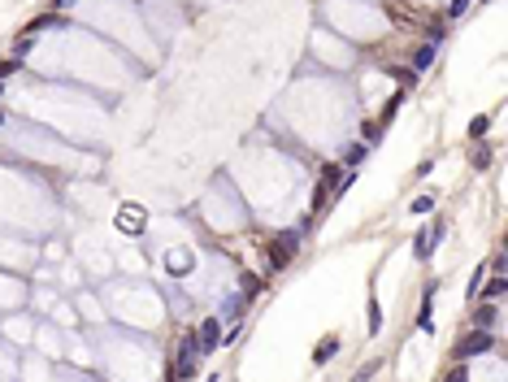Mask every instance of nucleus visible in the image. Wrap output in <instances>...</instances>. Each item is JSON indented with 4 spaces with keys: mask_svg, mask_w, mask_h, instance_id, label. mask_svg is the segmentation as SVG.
Wrapping results in <instances>:
<instances>
[{
    "mask_svg": "<svg viewBox=\"0 0 508 382\" xmlns=\"http://www.w3.org/2000/svg\"><path fill=\"white\" fill-rule=\"evenodd\" d=\"M300 239H304V230L296 226V230H283V235H274V243H270V270L278 274V270H287L291 265V257H296V248H300Z\"/></svg>",
    "mask_w": 508,
    "mask_h": 382,
    "instance_id": "1",
    "label": "nucleus"
},
{
    "mask_svg": "<svg viewBox=\"0 0 508 382\" xmlns=\"http://www.w3.org/2000/svg\"><path fill=\"white\" fill-rule=\"evenodd\" d=\"M491 347H496V335H491V330H478V326H473L469 335L456 339V361H465V356H482V352H491Z\"/></svg>",
    "mask_w": 508,
    "mask_h": 382,
    "instance_id": "2",
    "label": "nucleus"
},
{
    "mask_svg": "<svg viewBox=\"0 0 508 382\" xmlns=\"http://www.w3.org/2000/svg\"><path fill=\"white\" fill-rule=\"evenodd\" d=\"M444 230H448V222H444V218H435L430 226H421V230H417V239H413V257H417V261H430V252L439 248V239H444Z\"/></svg>",
    "mask_w": 508,
    "mask_h": 382,
    "instance_id": "3",
    "label": "nucleus"
},
{
    "mask_svg": "<svg viewBox=\"0 0 508 382\" xmlns=\"http://www.w3.org/2000/svg\"><path fill=\"white\" fill-rule=\"evenodd\" d=\"M195 370H200V347H195V335H187L183 343H178V365H174V382H183V378H195Z\"/></svg>",
    "mask_w": 508,
    "mask_h": 382,
    "instance_id": "4",
    "label": "nucleus"
},
{
    "mask_svg": "<svg viewBox=\"0 0 508 382\" xmlns=\"http://www.w3.org/2000/svg\"><path fill=\"white\" fill-rule=\"evenodd\" d=\"M218 343H222V318H204L200 330H195V347H200V356H209Z\"/></svg>",
    "mask_w": 508,
    "mask_h": 382,
    "instance_id": "5",
    "label": "nucleus"
},
{
    "mask_svg": "<svg viewBox=\"0 0 508 382\" xmlns=\"http://www.w3.org/2000/svg\"><path fill=\"white\" fill-rule=\"evenodd\" d=\"M435 61H439V44L426 40V44H417V48H413V74H426Z\"/></svg>",
    "mask_w": 508,
    "mask_h": 382,
    "instance_id": "6",
    "label": "nucleus"
},
{
    "mask_svg": "<svg viewBox=\"0 0 508 382\" xmlns=\"http://www.w3.org/2000/svg\"><path fill=\"white\" fill-rule=\"evenodd\" d=\"M243 304H248V295L231 291V295L222 300V313H218V318H222V322H239V318H243Z\"/></svg>",
    "mask_w": 508,
    "mask_h": 382,
    "instance_id": "7",
    "label": "nucleus"
},
{
    "mask_svg": "<svg viewBox=\"0 0 508 382\" xmlns=\"http://www.w3.org/2000/svg\"><path fill=\"white\" fill-rule=\"evenodd\" d=\"M339 347H343V339H339V335H326V339L313 347V365H326V361H335V356H339Z\"/></svg>",
    "mask_w": 508,
    "mask_h": 382,
    "instance_id": "8",
    "label": "nucleus"
},
{
    "mask_svg": "<svg viewBox=\"0 0 508 382\" xmlns=\"http://www.w3.org/2000/svg\"><path fill=\"white\" fill-rule=\"evenodd\" d=\"M365 157H369V144H348L343 148V165H348V170H360V165H365Z\"/></svg>",
    "mask_w": 508,
    "mask_h": 382,
    "instance_id": "9",
    "label": "nucleus"
},
{
    "mask_svg": "<svg viewBox=\"0 0 508 382\" xmlns=\"http://www.w3.org/2000/svg\"><path fill=\"white\" fill-rule=\"evenodd\" d=\"M504 291H508V282H504V274H496L487 282V287H478V300H491V304H500L504 300Z\"/></svg>",
    "mask_w": 508,
    "mask_h": 382,
    "instance_id": "10",
    "label": "nucleus"
},
{
    "mask_svg": "<svg viewBox=\"0 0 508 382\" xmlns=\"http://www.w3.org/2000/svg\"><path fill=\"white\" fill-rule=\"evenodd\" d=\"M365 326H369V335H383V304L369 295V304H365Z\"/></svg>",
    "mask_w": 508,
    "mask_h": 382,
    "instance_id": "11",
    "label": "nucleus"
},
{
    "mask_svg": "<svg viewBox=\"0 0 508 382\" xmlns=\"http://www.w3.org/2000/svg\"><path fill=\"white\" fill-rule=\"evenodd\" d=\"M478 330H491V335L500 330V309L491 300H487V309H478Z\"/></svg>",
    "mask_w": 508,
    "mask_h": 382,
    "instance_id": "12",
    "label": "nucleus"
},
{
    "mask_svg": "<svg viewBox=\"0 0 508 382\" xmlns=\"http://www.w3.org/2000/svg\"><path fill=\"white\" fill-rule=\"evenodd\" d=\"M491 157H496V153H491L487 144H478V148H473V157H469V165H473V170H487V165H491Z\"/></svg>",
    "mask_w": 508,
    "mask_h": 382,
    "instance_id": "13",
    "label": "nucleus"
},
{
    "mask_svg": "<svg viewBox=\"0 0 508 382\" xmlns=\"http://www.w3.org/2000/svg\"><path fill=\"white\" fill-rule=\"evenodd\" d=\"M487 130H491V118H482V113H478V118H473V122H469V139H473V144H478V139L487 135Z\"/></svg>",
    "mask_w": 508,
    "mask_h": 382,
    "instance_id": "14",
    "label": "nucleus"
},
{
    "mask_svg": "<svg viewBox=\"0 0 508 382\" xmlns=\"http://www.w3.org/2000/svg\"><path fill=\"white\" fill-rule=\"evenodd\" d=\"M439 382H469V365H452V370L439 378Z\"/></svg>",
    "mask_w": 508,
    "mask_h": 382,
    "instance_id": "15",
    "label": "nucleus"
},
{
    "mask_svg": "<svg viewBox=\"0 0 508 382\" xmlns=\"http://www.w3.org/2000/svg\"><path fill=\"white\" fill-rule=\"evenodd\" d=\"M482 278H487V265H478V270H473V278H469V300H478V287H482Z\"/></svg>",
    "mask_w": 508,
    "mask_h": 382,
    "instance_id": "16",
    "label": "nucleus"
},
{
    "mask_svg": "<svg viewBox=\"0 0 508 382\" xmlns=\"http://www.w3.org/2000/svg\"><path fill=\"white\" fill-rule=\"evenodd\" d=\"M426 40H430V44L448 40V22H430V31H426Z\"/></svg>",
    "mask_w": 508,
    "mask_h": 382,
    "instance_id": "17",
    "label": "nucleus"
},
{
    "mask_svg": "<svg viewBox=\"0 0 508 382\" xmlns=\"http://www.w3.org/2000/svg\"><path fill=\"white\" fill-rule=\"evenodd\" d=\"M61 18H57V13H44V18H35V22H30V35H35V31H48V26H57Z\"/></svg>",
    "mask_w": 508,
    "mask_h": 382,
    "instance_id": "18",
    "label": "nucleus"
},
{
    "mask_svg": "<svg viewBox=\"0 0 508 382\" xmlns=\"http://www.w3.org/2000/svg\"><path fill=\"white\" fill-rule=\"evenodd\" d=\"M378 370H383V361H365V370H360V374L352 378V382H369V378L378 374Z\"/></svg>",
    "mask_w": 508,
    "mask_h": 382,
    "instance_id": "19",
    "label": "nucleus"
},
{
    "mask_svg": "<svg viewBox=\"0 0 508 382\" xmlns=\"http://www.w3.org/2000/svg\"><path fill=\"white\" fill-rule=\"evenodd\" d=\"M435 209V196L430 191H426V196H417V200H413V213H430Z\"/></svg>",
    "mask_w": 508,
    "mask_h": 382,
    "instance_id": "20",
    "label": "nucleus"
},
{
    "mask_svg": "<svg viewBox=\"0 0 508 382\" xmlns=\"http://www.w3.org/2000/svg\"><path fill=\"white\" fill-rule=\"evenodd\" d=\"M465 9H469V0H452V5H448V18H465Z\"/></svg>",
    "mask_w": 508,
    "mask_h": 382,
    "instance_id": "21",
    "label": "nucleus"
},
{
    "mask_svg": "<svg viewBox=\"0 0 508 382\" xmlns=\"http://www.w3.org/2000/svg\"><path fill=\"white\" fill-rule=\"evenodd\" d=\"M5 122H9V113H5V109H0V126H5Z\"/></svg>",
    "mask_w": 508,
    "mask_h": 382,
    "instance_id": "22",
    "label": "nucleus"
},
{
    "mask_svg": "<svg viewBox=\"0 0 508 382\" xmlns=\"http://www.w3.org/2000/svg\"><path fill=\"white\" fill-rule=\"evenodd\" d=\"M0 101H5V78H0Z\"/></svg>",
    "mask_w": 508,
    "mask_h": 382,
    "instance_id": "23",
    "label": "nucleus"
}]
</instances>
